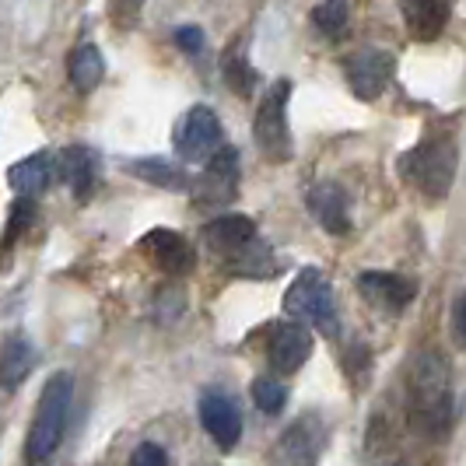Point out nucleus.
Listing matches in <instances>:
<instances>
[{
	"mask_svg": "<svg viewBox=\"0 0 466 466\" xmlns=\"http://www.w3.org/2000/svg\"><path fill=\"white\" fill-rule=\"evenodd\" d=\"M172 39H176V46L183 49V53L197 56V53L204 49V28H200V25H176Z\"/></svg>",
	"mask_w": 466,
	"mask_h": 466,
	"instance_id": "nucleus-26",
	"label": "nucleus"
},
{
	"mask_svg": "<svg viewBox=\"0 0 466 466\" xmlns=\"http://www.w3.org/2000/svg\"><path fill=\"white\" fill-rule=\"evenodd\" d=\"M460 168V151L449 137H428L418 147H410L400 158V172L410 187H418L428 200H445L456 183Z\"/></svg>",
	"mask_w": 466,
	"mask_h": 466,
	"instance_id": "nucleus-3",
	"label": "nucleus"
},
{
	"mask_svg": "<svg viewBox=\"0 0 466 466\" xmlns=\"http://www.w3.org/2000/svg\"><path fill=\"white\" fill-rule=\"evenodd\" d=\"M70 397H74V375L53 372L39 393L35 414L25 439V466H49L56 460V449L64 442L70 418Z\"/></svg>",
	"mask_w": 466,
	"mask_h": 466,
	"instance_id": "nucleus-2",
	"label": "nucleus"
},
{
	"mask_svg": "<svg viewBox=\"0 0 466 466\" xmlns=\"http://www.w3.org/2000/svg\"><path fill=\"white\" fill-rule=\"evenodd\" d=\"M253 242H257V221L249 214H221L204 225V246L228 263L242 257Z\"/></svg>",
	"mask_w": 466,
	"mask_h": 466,
	"instance_id": "nucleus-12",
	"label": "nucleus"
},
{
	"mask_svg": "<svg viewBox=\"0 0 466 466\" xmlns=\"http://www.w3.org/2000/svg\"><path fill=\"white\" fill-rule=\"evenodd\" d=\"M225 147V127L210 106H189L187 116L176 127V151L183 162L208 165Z\"/></svg>",
	"mask_w": 466,
	"mask_h": 466,
	"instance_id": "nucleus-6",
	"label": "nucleus"
},
{
	"mask_svg": "<svg viewBox=\"0 0 466 466\" xmlns=\"http://www.w3.org/2000/svg\"><path fill=\"white\" fill-rule=\"evenodd\" d=\"M348 22H350V7L344 0H327V4H316L312 7V25L327 39H340Z\"/></svg>",
	"mask_w": 466,
	"mask_h": 466,
	"instance_id": "nucleus-23",
	"label": "nucleus"
},
{
	"mask_svg": "<svg viewBox=\"0 0 466 466\" xmlns=\"http://www.w3.org/2000/svg\"><path fill=\"white\" fill-rule=\"evenodd\" d=\"M305 204H309V214L319 221V228L329 235H344L350 228V210H348V189L340 187V183H316V187L309 189V197H305Z\"/></svg>",
	"mask_w": 466,
	"mask_h": 466,
	"instance_id": "nucleus-15",
	"label": "nucleus"
},
{
	"mask_svg": "<svg viewBox=\"0 0 466 466\" xmlns=\"http://www.w3.org/2000/svg\"><path fill=\"white\" fill-rule=\"evenodd\" d=\"M327 449V424L319 414H302L280 435V456L288 466H319Z\"/></svg>",
	"mask_w": 466,
	"mask_h": 466,
	"instance_id": "nucleus-9",
	"label": "nucleus"
},
{
	"mask_svg": "<svg viewBox=\"0 0 466 466\" xmlns=\"http://www.w3.org/2000/svg\"><path fill=\"white\" fill-rule=\"evenodd\" d=\"M140 249L168 278H187L197 267V253H193L189 238L179 232H168V228H151L140 238Z\"/></svg>",
	"mask_w": 466,
	"mask_h": 466,
	"instance_id": "nucleus-11",
	"label": "nucleus"
},
{
	"mask_svg": "<svg viewBox=\"0 0 466 466\" xmlns=\"http://www.w3.org/2000/svg\"><path fill=\"white\" fill-rule=\"evenodd\" d=\"M53 179H56V162H53V155H46V151L28 155V158H22V162H15L7 168V187L15 189L22 200L43 197L53 187Z\"/></svg>",
	"mask_w": 466,
	"mask_h": 466,
	"instance_id": "nucleus-16",
	"label": "nucleus"
},
{
	"mask_svg": "<svg viewBox=\"0 0 466 466\" xmlns=\"http://www.w3.org/2000/svg\"><path fill=\"white\" fill-rule=\"evenodd\" d=\"M32 221H35V208H32V200H18V204L11 208V221H7V235H4V242H15V238H18Z\"/></svg>",
	"mask_w": 466,
	"mask_h": 466,
	"instance_id": "nucleus-25",
	"label": "nucleus"
},
{
	"mask_svg": "<svg viewBox=\"0 0 466 466\" xmlns=\"http://www.w3.org/2000/svg\"><path fill=\"white\" fill-rule=\"evenodd\" d=\"M127 172L140 183H151L158 189H176V193L193 189V179L187 176V168L172 165L168 158H134V162H127Z\"/></svg>",
	"mask_w": 466,
	"mask_h": 466,
	"instance_id": "nucleus-20",
	"label": "nucleus"
},
{
	"mask_svg": "<svg viewBox=\"0 0 466 466\" xmlns=\"http://www.w3.org/2000/svg\"><path fill=\"white\" fill-rule=\"evenodd\" d=\"M452 333H456V340L466 348V291L456 299V312H452Z\"/></svg>",
	"mask_w": 466,
	"mask_h": 466,
	"instance_id": "nucleus-28",
	"label": "nucleus"
},
{
	"mask_svg": "<svg viewBox=\"0 0 466 466\" xmlns=\"http://www.w3.org/2000/svg\"><path fill=\"white\" fill-rule=\"evenodd\" d=\"M67 77H70V85H74L81 95L95 92V88L102 85V77H106V60H102V49L95 46V43H81V46L70 53Z\"/></svg>",
	"mask_w": 466,
	"mask_h": 466,
	"instance_id": "nucleus-21",
	"label": "nucleus"
},
{
	"mask_svg": "<svg viewBox=\"0 0 466 466\" xmlns=\"http://www.w3.org/2000/svg\"><path fill=\"white\" fill-rule=\"evenodd\" d=\"M35 361H39V354H35L32 340H28L25 333L7 337L4 348H0V390H7V393L18 390L25 379L32 375Z\"/></svg>",
	"mask_w": 466,
	"mask_h": 466,
	"instance_id": "nucleus-18",
	"label": "nucleus"
},
{
	"mask_svg": "<svg viewBox=\"0 0 466 466\" xmlns=\"http://www.w3.org/2000/svg\"><path fill=\"white\" fill-rule=\"evenodd\" d=\"M221 74H225L228 88L235 95H242V98L253 92V85H257V70L249 64V56L242 53V46H228L225 60H221Z\"/></svg>",
	"mask_w": 466,
	"mask_h": 466,
	"instance_id": "nucleus-22",
	"label": "nucleus"
},
{
	"mask_svg": "<svg viewBox=\"0 0 466 466\" xmlns=\"http://www.w3.org/2000/svg\"><path fill=\"white\" fill-rule=\"evenodd\" d=\"M393 74H397V56H393L390 49L365 46V49H358V53H350L348 60H344L348 88H350V95L361 98V102H375L379 95L390 88Z\"/></svg>",
	"mask_w": 466,
	"mask_h": 466,
	"instance_id": "nucleus-7",
	"label": "nucleus"
},
{
	"mask_svg": "<svg viewBox=\"0 0 466 466\" xmlns=\"http://www.w3.org/2000/svg\"><path fill=\"white\" fill-rule=\"evenodd\" d=\"M197 410H200L204 431H208L221 449H235V445H238V439H242V414H238V403H235L225 390H218V386L204 390Z\"/></svg>",
	"mask_w": 466,
	"mask_h": 466,
	"instance_id": "nucleus-10",
	"label": "nucleus"
},
{
	"mask_svg": "<svg viewBox=\"0 0 466 466\" xmlns=\"http://www.w3.org/2000/svg\"><path fill=\"white\" fill-rule=\"evenodd\" d=\"M358 291L361 299L375 309H386V312H403L407 305L414 302L418 295V284L403 274H393V270H365L358 278Z\"/></svg>",
	"mask_w": 466,
	"mask_h": 466,
	"instance_id": "nucleus-14",
	"label": "nucleus"
},
{
	"mask_svg": "<svg viewBox=\"0 0 466 466\" xmlns=\"http://www.w3.org/2000/svg\"><path fill=\"white\" fill-rule=\"evenodd\" d=\"M400 11H403L407 35L418 39V43L439 39L445 22H449V4H442V0H403Z\"/></svg>",
	"mask_w": 466,
	"mask_h": 466,
	"instance_id": "nucleus-17",
	"label": "nucleus"
},
{
	"mask_svg": "<svg viewBox=\"0 0 466 466\" xmlns=\"http://www.w3.org/2000/svg\"><path fill=\"white\" fill-rule=\"evenodd\" d=\"M193 200L200 208H225L232 204L235 193H238V151L235 147H221L208 165L204 172L193 179Z\"/></svg>",
	"mask_w": 466,
	"mask_h": 466,
	"instance_id": "nucleus-8",
	"label": "nucleus"
},
{
	"mask_svg": "<svg viewBox=\"0 0 466 466\" xmlns=\"http://www.w3.org/2000/svg\"><path fill=\"white\" fill-rule=\"evenodd\" d=\"M130 466H168V452L158 442H144L134 449Z\"/></svg>",
	"mask_w": 466,
	"mask_h": 466,
	"instance_id": "nucleus-27",
	"label": "nucleus"
},
{
	"mask_svg": "<svg viewBox=\"0 0 466 466\" xmlns=\"http://www.w3.org/2000/svg\"><path fill=\"white\" fill-rule=\"evenodd\" d=\"M60 176H64V183L77 200H88L95 179H98V155L85 144H74L60 155Z\"/></svg>",
	"mask_w": 466,
	"mask_h": 466,
	"instance_id": "nucleus-19",
	"label": "nucleus"
},
{
	"mask_svg": "<svg viewBox=\"0 0 466 466\" xmlns=\"http://www.w3.org/2000/svg\"><path fill=\"white\" fill-rule=\"evenodd\" d=\"M253 403H257L259 414L278 418L280 410H284V403H288V390H284V382L270 379V375H259L257 382H253Z\"/></svg>",
	"mask_w": 466,
	"mask_h": 466,
	"instance_id": "nucleus-24",
	"label": "nucleus"
},
{
	"mask_svg": "<svg viewBox=\"0 0 466 466\" xmlns=\"http://www.w3.org/2000/svg\"><path fill=\"white\" fill-rule=\"evenodd\" d=\"M267 354H270V365L280 375L299 372L305 361L312 358V329L295 323V319H284V323H278V327L270 329Z\"/></svg>",
	"mask_w": 466,
	"mask_h": 466,
	"instance_id": "nucleus-13",
	"label": "nucleus"
},
{
	"mask_svg": "<svg viewBox=\"0 0 466 466\" xmlns=\"http://www.w3.org/2000/svg\"><path fill=\"white\" fill-rule=\"evenodd\" d=\"M288 98H291V81L280 77L274 81L253 119V137H257L263 158L270 162H288L291 158V130H288Z\"/></svg>",
	"mask_w": 466,
	"mask_h": 466,
	"instance_id": "nucleus-5",
	"label": "nucleus"
},
{
	"mask_svg": "<svg viewBox=\"0 0 466 466\" xmlns=\"http://www.w3.org/2000/svg\"><path fill=\"white\" fill-rule=\"evenodd\" d=\"M456 418V393H452V369L442 350L424 348L407 365V428L435 442L445 439Z\"/></svg>",
	"mask_w": 466,
	"mask_h": 466,
	"instance_id": "nucleus-1",
	"label": "nucleus"
},
{
	"mask_svg": "<svg viewBox=\"0 0 466 466\" xmlns=\"http://www.w3.org/2000/svg\"><path fill=\"white\" fill-rule=\"evenodd\" d=\"M284 312H288L295 323L319 329V333H327V337H333V333L340 329L333 284H329L327 274H319L316 267L299 270V278L288 284V291H284Z\"/></svg>",
	"mask_w": 466,
	"mask_h": 466,
	"instance_id": "nucleus-4",
	"label": "nucleus"
}]
</instances>
